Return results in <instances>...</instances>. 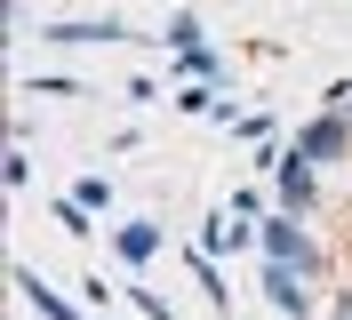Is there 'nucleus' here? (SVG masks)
<instances>
[{
	"label": "nucleus",
	"instance_id": "12",
	"mask_svg": "<svg viewBox=\"0 0 352 320\" xmlns=\"http://www.w3.org/2000/svg\"><path fill=\"white\" fill-rule=\"evenodd\" d=\"M168 48H200V17H168V32H160Z\"/></svg>",
	"mask_w": 352,
	"mask_h": 320
},
{
	"label": "nucleus",
	"instance_id": "1",
	"mask_svg": "<svg viewBox=\"0 0 352 320\" xmlns=\"http://www.w3.org/2000/svg\"><path fill=\"white\" fill-rule=\"evenodd\" d=\"M272 200H280L288 216H312V200H320V160L312 152H272Z\"/></svg>",
	"mask_w": 352,
	"mask_h": 320
},
{
	"label": "nucleus",
	"instance_id": "7",
	"mask_svg": "<svg viewBox=\"0 0 352 320\" xmlns=\"http://www.w3.org/2000/svg\"><path fill=\"white\" fill-rule=\"evenodd\" d=\"M41 32H48V41H72V48H80V41H129L120 17H72V24H41Z\"/></svg>",
	"mask_w": 352,
	"mask_h": 320
},
{
	"label": "nucleus",
	"instance_id": "3",
	"mask_svg": "<svg viewBox=\"0 0 352 320\" xmlns=\"http://www.w3.org/2000/svg\"><path fill=\"white\" fill-rule=\"evenodd\" d=\"M296 152H312V160H344V152H352V120H344V105L312 112V120L296 128Z\"/></svg>",
	"mask_w": 352,
	"mask_h": 320
},
{
	"label": "nucleus",
	"instance_id": "4",
	"mask_svg": "<svg viewBox=\"0 0 352 320\" xmlns=\"http://www.w3.org/2000/svg\"><path fill=\"white\" fill-rule=\"evenodd\" d=\"M305 264H280V256H264V297H272V304H280V312L288 320H305L312 312V288H305Z\"/></svg>",
	"mask_w": 352,
	"mask_h": 320
},
{
	"label": "nucleus",
	"instance_id": "16",
	"mask_svg": "<svg viewBox=\"0 0 352 320\" xmlns=\"http://www.w3.org/2000/svg\"><path fill=\"white\" fill-rule=\"evenodd\" d=\"M336 320H352V288H344V297H336Z\"/></svg>",
	"mask_w": 352,
	"mask_h": 320
},
{
	"label": "nucleus",
	"instance_id": "5",
	"mask_svg": "<svg viewBox=\"0 0 352 320\" xmlns=\"http://www.w3.org/2000/svg\"><path fill=\"white\" fill-rule=\"evenodd\" d=\"M112 248H120V264H153L160 256V224L153 216H129V224H112Z\"/></svg>",
	"mask_w": 352,
	"mask_h": 320
},
{
	"label": "nucleus",
	"instance_id": "13",
	"mask_svg": "<svg viewBox=\"0 0 352 320\" xmlns=\"http://www.w3.org/2000/svg\"><path fill=\"white\" fill-rule=\"evenodd\" d=\"M0 176H8V184H32V152H24V145H8V160H0Z\"/></svg>",
	"mask_w": 352,
	"mask_h": 320
},
{
	"label": "nucleus",
	"instance_id": "11",
	"mask_svg": "<svg viewBox=\"0 0 352 320\" xmlns=\"http://www.w3.org/2000/svg\"><path fill=\"white\" fill-rule=\"evenodd\" d=\"M72 200H80L88 216H104V209H112V176H80V184H72Z\"/></svg>",
	"mask_w": 352,
	"mask_h": 320
},
{
	"label": "nucleus",
	"instance_id": "10",
	"mask_svg": "<svg viewBox=\"0 0 352 320\" xmlns=\"http://www.w3.org/2000/svg\"><path fill=\"white\" fill-rule=\"evenodd\" d=\"M217 105H224V96L208 81H184V88H176V112H208V120H217Z\"/></svg>",
	"mask_w": 352,
	"mask_h": 320
},
{
	"label": "nucleus",
	"instance_id": "15",
	"mask_svg": "<svg viewBox=\"0 0 352 320\" xmlns=\"http://www.w3.org/2000/svg\"><path fill=\"white\" fill-rule=\"evenodd\" d=\"M136 312H144V320H176V312H168V297H153V288H136Z\"/></svg>",
	"mask_w": 352,
	"mask_h": 320
},
{
	"label": "nucleus",
	"instance_id": "8",
	"mask_svg": "<svg viewBox=\"0 0 352 320\" xmlns=\"http://www.w3.org/2000/svg\"><path fill=\"white\" fill-rule=\"evenodd\" d=\"M192 280L208 288V304H217V312L232 304V288H224V273H217V256H208V248H192Z\"/></svg>",
	"mask_w": 352,
	"mask_h": 320
},
{
	"label": "nucleus",
	"instance_id": "6",
	"mask_svg": "<svg viewBox=\"0 0 352 320\" xmlns=\"http://www.w3.org/2000/svg\"><path fill=\"white\" fill-rule=\"evenodd\" d=\"M16 288H24V304H32L41 320H88L80 304H65V297H56V288H48L41 273H32V264H16Z\"/></svg>",
	"mask_w": 352,
	"mask_h": 320
},
{
	"label": "nucleus",
	"instance_id": "2",
	"mask_svg": "<svg viewBox=\"0 0 352 320\" xmlns=\"http://www.w3.org/2000/svg\"><path fill=\"white\" fill-rule=\"evenodd\" d=\"M256 248H264V256H280V264H305V273H320V240H312L288 209L256 216Z\"/></svg>",
	"mask_w": 352,
	"mask_h": 320
},
{
	"label": "nucleus",
	"instance_id": "14",
	"mask_svg": "<svg viewBox=\"0 0 352 320\" xmlns=\"http://www.w3.org/2000/svg\"><path fill=\"white\" fill-rule=\"evenodd\" d=\"M56 224H65V233H80V240L96 233V224H88V209H80V200H56Z\"/></svg>",
	"mask_w": 352,
	"mask_h": 320
},
{
	"label": "nucleus",
	"instance_id": "9",
	"mask_svg": "<svg viewBox=\"0 0 352 320\" xmlns=\"http://www.w3.org/2000/svg\"><path fill=\"white\" fill-rule=\"evenodd\" d=\"M176 72H184V81H217V48L200 41V48H176Z\"/></svg>",
	"mask_w": 352,
	"mask_h": 320
}]
</instances>
